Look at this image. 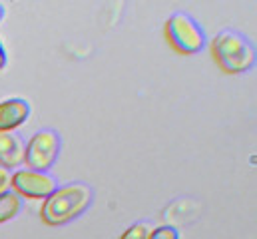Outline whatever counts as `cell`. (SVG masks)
I'll use <instances>...</instances> for the list:
<instances>
[{
	"label": "cell",
	"mask_w": 257,
	"mask_h": 239,
	"mask_svg": "<svg viewBox=\"0 0 257 239\" xmlns=\"http://www.w3.org/2000/svg\"><path fill=\"white\" fill-rule=\"evenodd\" d=\"M94 203V189L84 181H72L58 187L40 209L42 221L52 227L66 225L82 217Z\"/></svg>",
	"instance_id": "6da1fadb"
},
{
	"label": "cell",
	"mask_w": 257,
	"mask_h": 239,
	"mask_svg": "<svg viewBox=\"0 0 257 239\" xmlns=\"http://www.w3.org/2000/svg\"><path fill=\"white\" fill-rule=\"evenodd\" d=\"M211 54L219 68L227 74H245L255 68V44L237 30L225 28L211 40Z\"/></svg>",
	"instance_id": "7a4b0ae2"
},
{
	"label": "cell",
	"mask_w": 257,
	"mask_h": 239,
	"mask_svg": "<svg viewBox=\"0 0 257 239\" xmlns=\"http://www.w3.org/2000/svg\"><path fill=\"white\" fill-rule=\"evenodd\" d=\"M166 38L174 50L180 54H199L207 44V34L203 26L184 10H176L166 20Z\"/></svg>",
	"instance_id": "3957f363"
},
{
	"label": "cell",
	"mask_w": 257,
	"mask_h": 239,
	"mask_svg": "<svg viewBox=\"0 0 257 239\" xmlns=\"http://www.w3.org/2000/svg\"><path fill=\"white\" fill-rule=\"evenodd\" d=\"M60 150H62L60 134L54 128H42L30 138V142H26L24 164L28 166V170L48 172L58 162Z\"/></svg>",
	"instance_id": "277c9868"
},
{
	"label": "cell",
	"mask_w": 257,
	"mask_h": 239,
	"mask_svg": "<svg viewBox=\"0 0 257 239\" xmlns=\"http://www.w3.org/2000/svg\"><path fill=\"white\" fill-rule=\"evenodd\" d=\"M60 187L58 179L50 172H36V170H16L12 174L10 189L16 191L20 197L28 199H48Z\"/></svg>",
	"instance_id": "5b68a950"
},
{
	"label": "cell",
	"mask_w": 257,
	"mask_h": 239,
	"mask_svg": "<svg viewBox=\"0 0 257 239\" xmlns=\"http://www.w3.org/2000/svg\"><path fill=\"white\" fill-rule=\"evenodd\" d=\"M26 140L20 132H0V168L14 170L24 164Z\"/></svg>",
	"instance_id": "8992f818"
},
{
	"label": "cell",
	"mask_w": 257,
	"mask_h": 239,
	"mask_svg": "<svg viewBox=\"0 0 257 239\" xmlns=\"http://www.w3.org/2000/svg\"><path fill=\"white\" fill-rule=\"evenodd\" d=\"M32 114V106L24 98H8L0 102V132H14Z\"/></svg>",
	"instance_id": "52a82bcc"
},
{
	"label": "cell",
	"mask_w": 257,
	"mask_h": 239,
	"mask_svg": "<svg viewBox=\"0 0 257 239\" xmlns=\"http://www.w3.org/2000/svg\"><path fill=\"white\" fill-rule=\"evenodd\" d=\"M24 197H20L16 191L8 189L6 193L0 195V225L16 219L24 211Z\"/></svg>",
	"instance_id": "ba28073f"
},
{
	"label": "cell",
	"mask_w": 257,
	"mask_h": 239,
	"mask_svg": "<svg viewBox=\"0 0 257 239\" xmlns=\"http://www.w3.org/2000/svg\"><path fill=\"white\" fill-rule=\"evenodd\" d=\"M152 229H154V225L150 221H136V223L130 225L126 233L120 239H150Z\"/></svg>",
	"instance_id": "9c48e42d"
},
{
	"label": "cell",
	"mask_w": 257,
	"mask_h": 239,
	"mask_svg": "<svg viewBox=\"0 0 257 239\" xmlns=\"http://www.w3.org/2000/svg\"><path fill=\"white\" fill-rule=\"evenodd\" d=\"M150 239H180V231L174 225H160L152 229Z\"/></svg>",
	"instance_id": "30bf717a"
},
{
	"label": "cell",
	"mask_w": 257,
	"mask_h": 239,
	"mask_svg": "<svg viewBox=\"0 0 257 239\" xmlns=\"http://www.w3.org/2000/svg\"><path fill=\"white\" fill-rule=\"evenodd\" d=\"M10 183H12V172L0 168V195L10 189Z\"/></svg>",
	"instance_id": "8fae6325"
},
{
	"label": "cell",
	"mask_w": 257,
	"mask_h": 239,
	"mask_svg": "<svg viewBox=\"0 0 257 239\" xmlns=\"http://www.w3.org/2000/svg\"><path fill=\"white\" fill-rule=\"evenodd\" d=\"M8 64V54H6V48L2 44V38H0V70H4Z\"/></svg>",
	"instance_id": "7c38bea8"
},
{
	"label": "cell",
	"mask_w": 257,
	"mask_h": 239,
	"mask_svg": "<svg viewBox=\"0 0 257 239\" xmlns=\"http://www.w3.org/2000/svg\"><path fill=\"white\" fill-rule=\"evenodd\" d=\"M4 14H6V10H4V6L0 4V22H2V18H4Z\"/></svg>",
	"instance_id": "4fadbf2b"
}]
</instances>
